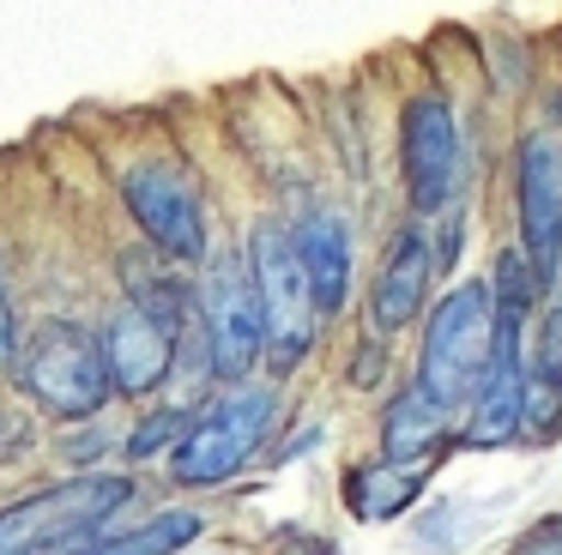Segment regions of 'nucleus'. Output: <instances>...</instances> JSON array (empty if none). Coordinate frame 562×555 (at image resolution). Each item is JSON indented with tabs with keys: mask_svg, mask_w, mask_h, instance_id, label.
<instances>
[{
	"mask_svg": "<svg viewBox=\"0 0 562 555\" xmlns=\"http://www.w3.org/2000/svg\"><path fill=\"white\" fill-rule=\"evenodd\" d=\"M400 157H405V200L417 212H441L460 188V115L448 97H412L400 121Z\"/></svg>",
	"mask_w": 562,
	"mask_h": 555,
	"instance_id": "8",
	"label": "nucleus"
},
{
	"mask_svg": "<svg viewBox=\"0 0 562 555\" xmlns=\"http://www.w3.org/2000/svg\"><path fill=\"white\" fill-rule=\"evenodd\" d=\"M200 338L212 344L218 374L243 381L255 356L267 350V314H260V290L248 278V260L218 253L206 272V302H200Z\"/></svg>",
	"mask_w": 562,
	"mask_h": 555,
	"instance_id": "7",
	"label": "nucleus"
},
{
	"mask_svg": "<svg viewBox=\"0 0 562 555\" xmlns=\"http://www.w3.org/2000/svg\"><path fill=\"white\" fill-rule=\"evenodd\" d=\"M429 272H436V260H429L424 236L405 229L387 248V260H381L375 290H369V320H375V332H400L405 320H417V308L429 296Z\"/></svg>",
	"mask_w": 562,
	"mask_h": 555,
	"instance_id": "11",
	"label": "nucleus"
},
{
	"mask_svg": "<svg viewBox=\"0 0 562 555\" xmlns=\"http://www.w3.org/2000/svg\"><path fill=\"white\" fill-rule=\"evenodd\" d=\"M279 555H333V543H321V537H284Z\"/></svg>",
	"mask_w": 562,
	"mask_h": 555,
	"instance_id": "20",
	"label": "nucleus"
},
{
	"mask_svg": "<svg viewBox=\"0 0 562 555\" xmlns=\"http://www.w3.org/2000/svg\"><path fill=\"white\" fill-rule=\"evenodd\" d=\"M520 555H562V531H538V537L526 543Z\"/></svg>",
	"mask_w": 562,
	"mask_h": 555,
	"instance_id": "21",
	"label": "nucleus"
},
{
	"mask_svg": "<svg viewBox=\"0 0 562 555\" xmlns=\"http://www.w3.org/2000/svg\"><path fill=\"white\" fill-rule=\"evenodd\" d=\"M272 410H279L272 386H236V393L218 398V405H206L194 417V429H188V441L170 453L176 483L206 489V483L236 477V471L260 453V441L272 434Z\"/></svg>",
	"mask_w": 562,
	"mask_h": 555,
	"instance_id": "5",
	"label": "nucleus"
},
{
	"mask_svg": "<svg viewBox=\"0 0 562 555\" xmlns=\"http://www.w3.org/2000/svg\"><path fill=\"white\" fill-rule=\"evenodd\" d=\"M103 356H110L115 393L139 398V393H151V386L170 381V369H176V332H164V326L146 320L139 308H122L110 326H103Z\"/></svg>",
	"mask_w": 562,
	"mask_h": 555,
	"instance_id": "10",
	"label": "nucleus"
},
{
	"mask_svg": "<svg viewBox=\"0 0 562 555\" xmlns=\"http://www.w3.org/2000/svg\"><path fill=\"white\" fill-rule=\"evenodd\" d=\"M448 417H453V410H441L424 386L393 393L387 417H381V446H387V458H393V465H424V458L448 441V429H453Z\"/></svg>",
	"mask_w": 562,
	"mask_h": 555,
	"instance_id": "12",
	"label": "nucleus"
},
{
	"mask_svg": "<svg viewBox=\"0 0 562 555\" xmlns=\"http://www.w3.org/2000/svg\"><path fill=\"white\" fill-rule=\"evenodd\" d=\"M424 477H429V465H393V458H369V465H357L351 477H345V501H351L357 519L381 525V519L405 513V507L417 501Z\"/></svg>",
	"mask_w": 562,
	"mask_h": 555,
	"instance_id": "14",
	"label": "nucleus"
},
{
	"mask_svg": "<svg viewBox=\"0 0 562 555\" xmlns=\"http://www.w3.org/2000/svg\"><path fill=\"white\" fill-rule=\"evenodd\" d=\"M291 236H296V253H303L308 284H315V308L339 314L345 284H351V241H345V224L339 217H303Z\"/></svg>",
	"mask_w": 562,
	"mask_h": 555,
	"instance_id": "13",
	"label": "nucleus"
},
{
	"mask_svg": "<svg viewBox=\"0 0 562 555\" xmlns=\"http://www.w3.org/2000/svg\"><path fill=\"white\" fill-rule=\"evenodd\" d=\"M122 200L164 260L206 253V205H200V188L182 163H134L122 175Z\"/></svg>",
	"mask_w": 562,
	"mask_h": 555,
	"instance_id": "6",
	"label": "nucleus"
},
{
	"mask_svg": "<svg viewBox=\"0 0 562 555\" xmlns=\"http://www.w3.org/2000/svg\"><path fill=\"white\" fill-rule=\"evenodd\" d=\"M13 381L37 398L43 410L79 422L98 417L110 405L115 381H110V356H103V338L86 332L74 320H43L25 338V350L13 356Z\"/></svg>",
	"mask_w": 562,
	"mask_h": 555,
	"instance_id": "3",
	"label": "nucleus"
},
{
	"mask_svg": "<svg viewBox=\"0 0 562 555\" xmlns=\"http://www.w3.org/2000/svg\"><path fill=\"white\" fill-rule=\"evenodd\" d=\"M13 356H19V314L7 302V290H0V362H13Z\"/></svg>",
	"mask_w": 562,
	"mask_h": 555,
	"instance_id": "19",
	"label": "nucleus"
},
{
	"mask_svg": "<svg viewBox=\"0 0 562 555\" xmlns=\"http://www.w3.org/2000/svg\"><path fill=\"white\" fill-rule=\"evenodd\" d=\"M248 278L260 290V314H267V356L272 369H296L303 350L315 344V284L303 272L296 236L284 224H255L248 229Z\"/></svg>",
	"mask_w": 562,
	"mask_h": 555,
	"instance_id": "4",
	"label": "nucleus"
},
{
	"mask_svg": "<svg viewBox=\"0 0 562 555\" xmlns=\"http://www.w3.org/2000/svg\"><path fill=\"white\" fill-rule=\"evenodd\" d=\"M562 405V308L538 314V338L526 356V417L544 422V410Z\"/></svg>",
	"mask_w": 562,
	"mask_h": 555,
	"instance_id": "16",
	"label": "nucleus"
},
{
	"mask_svg": "<svg viewBox=\"0 0 562 555\" xmlns=\"http://www.w3.org/2000/svg\"><path fill=\"white\" fill-rule=\"evenodd\" d=\"M194 537H200V513L194 507H170V513L146 519L139 531H122V537L98 543V550H86V555H176Z\"/></svg>",
	"mask_w": 562,
	"mask_h": 555,
	"instance_id": "17",
	"label": "nucleus"
},
{
	"mask_svg": "<svg viewBox=\"0 0 562 555\" xmlns=\"http://www.w3.org/2000/svg\"><path fill=\"white\" fill-rule=\"evenodd\" d=\"M194 417H200V410H188V405L151 410V417L139 422V434L127 441V453H134V458H151L158 446H182V441H188V429H194Z\"/></svg>",
	"mask_w": 562,
	"mask_h": 555,
	"instance_id": "18",
	"label": "nucleus"
},
{
	"mask_svg": "<svg viewBox=\"0 0 562 555\" xmlns=\"http://www.w3.org/2000/svg\"><path fill=\"white\" fill-rule=\"evenodd\" d=\"M490 362H496V290L490 284H453L436 302L417 350V386L441 410H460L484 393Z\"/></svg>",
	"mask_w": 562,
	"mask_h": 555,
	"instance_id": "1",
	"label": "nucleus"
},
{
	"mask_svg": "<svg viewBox=\"0 0 562 555\" xmlns=\"http://www.w3.org/2000/svg\"><path fill=\"white\" fill-rule=\"evenodd\" d=\"M127 308H139L146 320H158L164 332H176L182 338V326H188V290H182V278L170 272V265H158V260H146V253H127Z\"/></svg>",
	"mask_w": 562,
	"mask_h": 555,
	"instance_id": "15",
	"label": "nucleus"
},
{
	"mask_svg": "<svg viewBox=\"0 0 562 555\" xmlns=\"http://www.w3.org/2000/svg\"><path fill=\"white\" fill-rule=\"evenodd\" d=\"M134 501V477L115 471H86L55 489H37L25 501L0 507V555H37V550H74L91 531H103Z\"/></svg>",
	"mask_w": 562,
	"mask_h": 555,
	"instance_id": "2",
	"label": "nucleus"
},
{
	"mask_svg": "<svg viewBox=\"0 0 562 555\" xmlns=\"http://www.w3.org/2000/svg\"><path fill=\"white\" fill-rule=\"evenodd\" d=\"M520 253L538 284H557L562 272V151L544 133L520 139Z\"/></svg>",
	"mask_w": 562,
	"mask_h": 555,
	"instance_id": "9",
	"label": "nucleus"
}]
</instances>
